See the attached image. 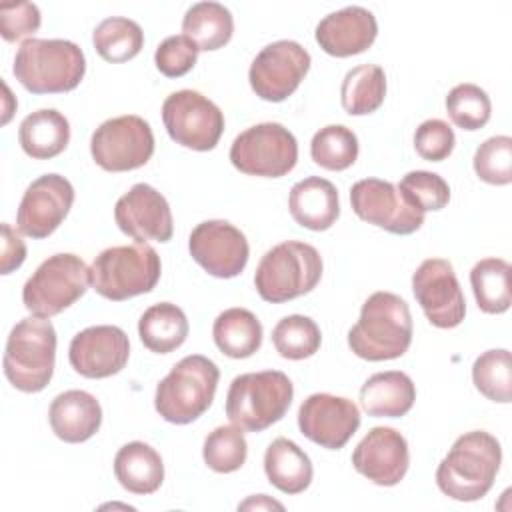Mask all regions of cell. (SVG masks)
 <instances>
[{
  "instance_id": "1",
  "label": "cell",
  "mask_w": 512,
  "mask_h": 512,
  "mask_svg": "<svg viewBox=\"0 0 512 512\" xmlns=\"http://www.w3.org/2000/svg\"><path fill=\"white\" fill-rule=\"evenodd\" d=\"M502 462L500 442L484 432L472 430L456 438L436 468V484L452 500L474 502L488 494Z\"/></svg>"
},
{
  "instance_id": "2",
  "label": "cell",
  "mask_w": 512,
  "mask_h": 512,
  "mask_svg": "<svg viewBox=\"0 0 512 512\" xmlns=\"http://www.w3.org/2000/svg\"><path fill=\"white\" fill-rule=\"evenodd\" d=\"M412 342L408 304L392 292H374L366 298L358 322L348 332L350 350L364 360H394L406 354Z\"/></svg>"
},
{
  "instance_id": "3",
  "label": "cell",
  "mask_w": 512,
  "mask_h": 512,
  "mask_svg": "<svg viewBox=\"0 0 512 512\" xmlns=\"http://www.w3.org/2000/svg\"><path fill=\"white\" fill-rule=\"evenodd\" d=\"M12 72L32 94H62L80 84L86 60L80 46L70 40L28 38L16 50Z\"/></svg>"
},
{
  "instance_id": "4",
  "label": "cell",
  "mask_w": 512,
  "mask_h": 512,
  "mask_svg": "<svg viewBox=\"0 0 512 512\" xmlns=\"http://www.w3.org/2000/svg\"><path fill=\"white\" fill-rule=\"evenodd\" d=\"M218 380L220 370L210 358L202 354L184 356L156 386V412L172 424L194 422L210 408Z\"/></svg>"
},
{
  "instance_id": "5",
  "label": "cell",
  "mask_w": 512,
  "mask_h": 512,
  "mask_svg": "<svg viewBox=\"0 0 512 512\" xmlns=\"http://www.w3.org/2000/svg\"><path fill=\"white\" fill-rule=\"evenodd\" d=\"M292 396L294 386L284 372H246L236 376L228 388L226 416L246 432H262L284 418Z\"/></svg>"
},
{
  "instance_id": "6",
  "label": "cell",
  "mask_w": 512,
  "mask_h": 512,
  "mask_svg": "<svg viewBox=\"0 0 512 512\" xmlns=\"http://www.w3.org/2000/svg\"><path fill=\"white\" fill-rule=\"evenodd\" d=\"M56 362V330L48 318H22L10 330L4 350V374L20 392L48 386Z\"/></svg>"
},
{
  "instance_id": "7",
  "label": "cell",
  "mask_w": 512,
  "mask_h": 512,
  "mask_svg": "<svg viewBox=\"0 0 512 512\" xmlns=\"http://www.w3.org/2000/svg\"><path fill=\"white\" fill-rule=\"evenodd\" d=\"M322 278V256L306 242L288 240L270 248L254 274L262 300L282 304L316 288Z\"/></svg>"
},
{
  "instance_id": "8",
  "label": "cell",
  "mask_w": 512,
  "mask_h": 512,
  "mask_svg": "<svg viewBox=\"0 0 512 512\" xmlns=\"http://www.w3.org/2000/svg\"><path fill=\"white\" fill-rule=\"evenodd\" d=\"M160 272V256L150 244L136 242L130 246H112L94 258L90 266V284L100 296L122 302L154 290Z\"/></svg>"
},
{
  "instance_id": "9",
  "label": "cell",
  "mask_w": 512,
  "mask_h": 512,
  "mask_svg": "<svg viewBox=\"0 0 512 512\" xmlns=\"http://www.w3.org/2000/svg\"><path fill=\"white\" fill-rule=\"evenodd\" d=\"M90 284V268L76 254L46 258L22 288V302L38 318H52L72 306Z\"/></svg>"
},
{
  "instance_id": "10",
  "label": "cell",
  "mask_w": 512,
  "mask_h": 512,
  "mask_svg": "<svg viewBox=\"0 0 512 512\" xmlns=\"http://www.w3.org/2000/svg\"><path fill=\"white\" fill-rule=\"evenodd\" d=\"M298 160L294 134L278 122H262L240 132L230 146V162L248 176L280 178Z\"/></svg>"
},
{
  "instance_id": "11",
  "label": "cell",
  "mask_w": 512,
  "mask_h": 512,
  "mask_svg": "<svg viewBox=\"0 0 512 512\" xmlns=\"http://www.w3.org/2000/svg\"><path fill=\"white\" fill-rule=\"evenodd\" d=\"M90 154L106 172H128L144 166L154 154L150 124L134 114L102 122L90 138Z\"/></svg>"
},
{
  "instance_id": "12",
  "label": "cell",
  "mask_w": 512,
  "mask_h": 512,
  "mask_svg": "<svg viewBox=\"0 0 512 512\" xmlns=\"http://www.w3.org/2000/svg\"><path fill=\"white\" fill-rule=\"evenodd\" d=\"M168 136L190 150H212L224 132L222 110L196 90L172 92L162 104Z\"/></svg>"
},
{
  "instance_id": "13",
  "label": "cell",
  "mask_w": 512,
  "mask_h": 512,
  "mask_svg": "<svg viewBox=\"0 0 512 512\" xmlns=\"http://www.w3.org/2000/svg\"><path fill=\"white\" fill-rule=\"evenodd\" d=\"M310 54L294 40H278L264 46L250 64L248 80L256 96L268 102L286 100L304 80Z\"/></svg>"
},
{
  "instance_id": "14",
  "label": "cell",
  "mask_w": 512,
  "mask_h": 512,
  "mask_svg": "<svg viewBox=\"0 0 512 512\" xmlns=\"http://www.w3.org/2000/svg\"><path fill=\"white\" fill-rule=\"evenodd\" d=\"M412 292L432 326L456 328L464 320V294L448 260H424L412 274Z\"/></svg>"
},
{
  "instance_id": "15",
  "label": "cell",
  "mask_w": 512,
  "mask_h": 512,
  "mask_svg": "<svg viewBox=\"0 0 512 512\" xmlns=\"http://www.w3.org/2000/svg\"><path fill=\"white\" fill-rule=\"evenodd\" d=\"M350 204L360 220L390 234H412L424 224V214L412 208L388 180H358L350 188Z\"/></svg>"
},
{
  "instance_id": "16",
  "label": "cell",
  "mask_w": 512,
  "mask_h": 512,
  "mask_svg": "<svg viewBox=\"0 0 512 512\" xmlns=\"http://www.w3.org/2000/svg\"><path fill=\"white\" fill-rule=\"evenodd\" d=\"M188 250L194 262L216 278L238 276L250 254L246 236L226 220L200 222L190 232Z\"/></svg>"
},
{
  "instance_id": "17",
  "label": "cell",
  "mask_w": 512,
  "mask_h": 512,
  "mask_svg": "<svg viewBox=\"0 0 512 512\" xmlns=\"http://www.w3.org/2000/svg\"><path fill=\"white\" fill-rule=\"evenodd\" d=\"M72 202L70 180L60 174H44L26 188L16 212V226L24 236L46 238L68 216Z\"/></svg>"
},
{
  "instance_id": "18",
  "label": "cell",
  "mask_w": 512,
  "mask_h": 512,
  "mask_svg": "<svg viewBox=\"0 0 512 512\" xmlns=\"http://www.w3.org/2000/svg\"><path fill=\"white\" fill-rule=\"evenodd\" d=\"M360 410L342 396L318 392L308 396L298 410V428L314 444L340 450L358 430Z\"/></svg>"
},
{
  "instance_id": "19",
  "label": "cell",
  "mask_w": 512,
  "mask_h": 512,
  "mask_svg": "<svg viewBox=\"0 0 512 512\" xmlns=\"http://www.w3.org/2000/svg\"><path fill=\"white\" fill-rule=\"evenodd\" d=\"M118 228L136 242H168L174 232L166 198L150 184H134L114 206Z\"/></svg>"
},
{
  "instance_id": "20",
  "label": "cell",
  "mask_w": 512,
  "mask_h": 512,
  "mask_svg": "<svg viewBox=\"0 0 512 512\" xmlns=\"http://www.w3.org/2000/svg\"><path fill=\"white\" fill-rule=\"evenodd\" d=\"M130 356V342L122 328L100 324L78 332L68 348L70 366L84 378L118 374Z\"/></svg>"
},
{
  "instance_id": "21",
  "label": "cell",
  "mask_w": 512,
  "mask_h": 512,
  "mask_svg": "<svg viewBox=\"0 0 512 512\" xmlns=\"http://www.w3.org/2000/svg\"><path fill=\"white\" fill-rule=\"evenodd\" d=\"M352 464L370 482L396 486L408 472V442L390 426H374L354 448Z\"/></svg>"
},
{
  "instance_id": "22",
  "label": "cell",
  "mask_w": 512,
  "mask_h": 512,
  "mask_svg": "<svg viewBox=\"0 0 512 512\" xmlns=\"http://www.w3.org/2000/svg\"><path fill=\"white\" fill-rule=\"evenodd\" d=\"M378 34L376 18L362 6H346L324 16L316 26V42L336 58H348L368 50Z\"/></svg>"
},
{
  "instance_id": "23",
  "label": "cell",
  "mask_w": 512,
  "mask_h": 512,
  "mask_svg": "<svg viewBox=\"0 0 512 512\" xmlns=\"http://www.w3.org/2000/svg\"><path fill=\"white\" fill-rule=\"evenodd\" d=\"M48 420L52 432L60 440L80 444L98 432L102 424V408L90 392L66 390L52 400Z\"/></svg>"
},
{
  "instance_id": "24",
  "label": "cell",
  "mask_w": 512,
  "mask_h": 512,
  "mask_svg": "<svg viewBox=\"0 0 512 512\" xmlns=\"http://www.w3.org/2000/svg\"><path fill=\"white\" fill-rule=\"evenodd\" d=\"M288 208L296 224L322 232L328 230L340 216L336 186L320 176H308L296 182L288 196Z\"/></svg>"
},
{
  "instance_id": "25",
  "label": "cell",
  "mask_w": 512,
  "mask_h": 512,
  "mask_svg": "<svg viewBox=\"0 0 512 512\" xmlns=\"http://www.w3.org/2000/svg\"><path fill=\"white\" fill-rule=\"evenodd\" d=\"M416 400L412 378L400 370L372 374L360 388V406L374 418H400Z\"/></svg>"
},
{
  "instance_id": "26",
  "label": "cell",
  "mask_w": 512,
  "mask_h": 512,
  "mask_svg": "<svg viewBox=\"0 0 512 512\" xmlns=\"http://www.w3.org/2000/svg\"><path fill=\"white\" fill-rule=\"evenodd\" d=\"M114 474L132 494H152L164 480V464L156 448L146 442H128L114 456Z\"/></svg>"
},
{
  "instance_id": "27",
  "label": "cell",
  "mask_w": 512,
  "mask_h": 512,
  "mask_svg": "<svg viewBox=\"0 0 512 512\" xmlns=\"http://www.w3.org/2000/svg\"><path fill=\"white\" fill-rule=\"evenodd\" d=\"M22 150L34 160H50L64 152L70 142V124L54 108H42L28 114L18 128Z\"/></svg>"
},
{
  "instance_id": "28",
  "label": "cell",
  "mask_w": 512,
  "mask_h": 512,
  "mask_svg": "<svg viewBox=\"0 0 512 512\" xmlns=\"http://www.w3.org/2000/svg\"><path fill=\"white\" fill-rule=\"evenodd\" d=\"M264 472L272 486L284 494H300L312 482V462L308 454L288 438H276L264 452Z\"/></svg>"
},
{
  "instance_id": "29",
  "label": "cell",
  "mask_w": 512,
  "mask_h": 512,
  "mask_svg": "<svg viewBox=\"0 0 512 512\" xmlns=\"http://www.w3.org/2000/svg\"><path fill=\"white\" fill-rule=\"evenodd\" d=\"M188 330L186 314L172 302L152 304L138 320L142 344L156 354H168L180 348L188 338Z\"/></svg>"
},
{
  "instance_id": "30",
  "label": "cell",
  "mask_w": 512,
  "mask_h": 512,
  "mask_svg": "<svg viewBox=\"0 0 512 512\" xmlns=\"http://www.w3.org/2000/svg\"><path fill=\"white\" fill-rule=\"evenodd\" d=\"M212 336L222 354L228 358H248L262 344V324L246 308H228L218 314Z\"/></svg>"
},
{
  "instance_id": "31",
  "label": "cell",
  "mask_w": 512,
  "mask_h": 512,
  "mask_svg": "<svg viewBox=\"0 0 512 512\" xmlns=\"http://www.w3.org/2000/svg\"><path fill=\"white\" fill-rule=\"evenodd\" d=\"M182 32L198 50H218L230 42L234 20L220 2H196L184 14Z\"/></svg>"
},
{
  "instance_id": "32",
  "label": "cell",
  "mask_w": 512,
  "mask_h": 512,
  "mask_svg": "<svg viewBox=\"0 0 512 512\" xmlns=\"http://www.w3.org/2000/svg\"><path fill=\"white\" fill-rule=\"evenodd\" d=\"M386 96V74L376 64H360L346 72L340 86L342 108L350 116L376 112Z\"/></svg>"
},
{
  "instance_id": "33",
  "label": "cell",
  "mask_w": 512,
  "mask_h": 512,
  "mask_svg": "<svg viewBox=\"0 0 512 512\" xmlns=\"http://www.w3.org/2000/svg\"><path fill=\"white\" fill-rule=\"evenodd\" d=\"M470 286L476 304L486 314H502L510 308V264L502 258H484L470 270Z\"/></svg>"
},
{
  "instance_id": "34",
  "label": "cell",
  "mask_w": 512,
  "mask_h": 512,
  "mask_svg": "<svg viewBox=\"0 0 512 512\" xmlns=\"http://www.w3.org/2000/svg\"><path fill=\"white\" fill-rule=\"evenodd\" d=\"M92 44L106 62L120 64L138 56L144 46V32L138 22L124 16H112L94 28Z\"/></svg>"
},
{
  "instance_id": "35",
  "label": "cell",
  "mask_w": 512,
  "mask_h": 512,
  "mask_svg": "<svg viewBox=\"0 0 512 512\" xmlns=\"http://www.w3.org/2000/svg\"><path fill=\"white\" fill-rule=\"evenodd\" d=\"M476 390L492 402L508 404L512 400V356L508 350H486L472 366Z\"/></svg>"
},
{
  "instance_id": "36",
  "label": "cell",
  "mask_w": 512,
  "mask_h": 512,
  "mask_svg": "<svg viewBox=\"0 0 512 512\" xmlns=\"http://www.w3.org/2000/svg\"><path fill=\"white\" fill-rule=\"evenodd\" d=\"M310 156L326 170H346L358 158V138L342 124L324 126L310 142Z\"/></svg>"
},
{
  "instance_id": "37",
  "label": "cell",
  "mask_w": 512,
  "mask_h": 512,
  "mask_svg": "<svg viewBox=\"0 0 512 512\" xmlns=\"http://www.w3.org/2000/svg\"><path fill=\"white\" fill-rule=\"evenodd\" d=\"M322 334L318 324L302 314L282 318L272 330V344L282 358L304 360L318 352Z\"/></svg>"
},
{
  "instance_id": "38",
  "label": "cell",
  "mask_w": 512,
  "mask_h": 512,
  "mask_svg": "<svg viewBox=\"0 0 512 512\" xmlns=\"http://www.w3.org/2000/svg\"><path fill=\"white\" fill-rule=\"evenodd\" d=\"M248 456V444L242 428L238 426H218L214 428L202 448V458L206 466L218 474H230L242 468Z\"/></svg>"
},
{
  "instance_id": "39",
  "label": "cell",
  "mask_w": 512,
  "mask_h": 512,
  "mask_svg": "<svg viewBox=\"0 0 512 512\" xmlns=\"http://www.w3.org/2000/svg\"><path fill=\"white\" fill-rule=\"evenodd\" d=\"M446 112L450 120L462 130H480L488 124L492 104L488 94L470 82L454 86L446 96Z\"/></svg>"
},
{
  "instance_id": "40",
  "label": "cell",
  "mask_w": 512,
  "mask_h": 512,
  "mask_svg": "<svg viewBox=\"0 0 512 512\" xmlns=\"http://www.w3.org/2000/svg\"><path fill=\"white\" fill-rule=\"evenodd\" d=\"M396 188L402 198L422 214L430 210H442L450 200V186L436 172L412 170L400 180Z\"/></svg>"
},
{
  "instance_id": "41",
  "label": "cell",
  "mask_w": 512,
  "mask_h": 512,
  "mask_svg": "<svg viewBox=\"0 0 512 512\" xmlns=\"http://www.w3.org/2000/svg\"><path fill=\"white\" fill-rule=\"evenodd\" d=\"M474 172L480 180L494 186L512 182V138L492 136L484 140L474 152Z\"/></svg>"
},
{
  "instance_id": "42",
  "label": "cell",
  "mask_w": 512,
  "mask_h": 512,
  "mask_svg": "<svg viewBox=\"0 0 512 512\" xmlns=\"http://www.w3.org/2000/svg\"><path fill=\"white\" fill-rule=\"evenodd\" d=\"M198 52L200 50L192 44V40H188L184 34H176L160 42L154 52V62L166 78H180L194 68Z\"/></svg>"
},
{
  "instance_id": "43",
  "label": "cell",
  "mask_w": 512,
  "mask_h": 512,
  "mask_svg": "<svg viewBox=\"0 0 512 512\" xmlns=\"http://www.w3.org/2000/svg\"><path fill=\"white\" fill-rule=\"evenodd\" d=\"M456 144L454 130L440 118L424 120L414 132V148L428 162L446 160Z\"/></svg>"
},
{
  "instance_id": "44",
  "label": "cell",
  "mask_w": 512,
  "mask_h": 512,
  "mask_svg": "<svg viewBox=\"0 0 512 512\" xmlns=\"http://www.w3.org/2000/svg\"><path fill=\"white\" fill-rule=\"evenodd\" d=\"M40 24V10L32 2H14L0 6V32L6 42H18L26 36H32L40 28Z\"/></svg>"
},
{
  "instance_id": "45",
  "label": "cell",
  "mask_w": 512,
  "mask_h": 512,
  "mask_svg": "<svg viewBox=\"0 0 512 512\" xmlns=\"http://www.w3.org/2000/svg\"><path fill=\"white\" fill-rule=\"evenodd\" d=\"M26 260V246L20 236L12 230L10 224H2V274H10L12 270L20 268Z\"/></svg>"
},
{
  "instance_id": "46",
  "label": "cell",
  "mask_w": 512,
  "mask_h": 512,
  "mask_svg": "<svg viewBox=\"0 0 512 512\" xmlns=\"http://www.w3.org/2000/svg\"><path fill=\"white\" fill-rule=\"evenodd\" d=\"M238 508H242V510H246V508H278V510H282L284 506L280 504V502H276V500H270L266 494H258V496H254V498H248L246 502H242Z\"/></svg>"
}]
</instances>
